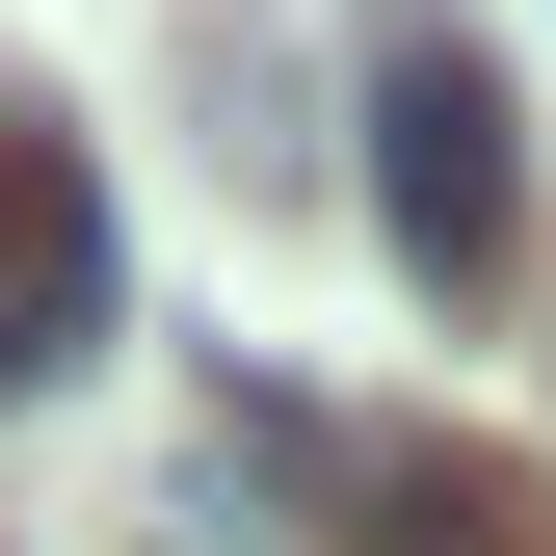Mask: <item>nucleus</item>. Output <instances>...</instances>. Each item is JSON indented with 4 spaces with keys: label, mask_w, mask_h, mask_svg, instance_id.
I'll return each mask as SVG.
<instances>
[{
    "label": "nucleus",
    "mask_w": 556,
    "mask_h": 556,
    "mask_svg": "<svg viewBox=\"0 0 556 556\" xmlns=\"http://www.w3.org/2000/svg\"><path fill=\"white\" fill-rule=\"evenodd\" d=\"M371 556H556V477L530 451H344Z\"/></svg>",
    "instance_id": "7ed1b4c3"
},
{
    "label": "nucleus",
    "mask_w": 556,
    "mask_h": 556,
    "mask_svg": "<svg viewBox=\"0 0 556 556\" xmlns=\"http://www.w3.org/2000/svg\"><path fill=\"white\" fill-rule=\"evenodd\" d=\"M106 344V186H80V132H0V397H53Z\"/></svg>",
    "instance_id": "f03ea898"
},
{
    "label": "nucleus",
    "mask_w": 556,
    "mask_h": 556,
    "mask_svg": "<svg viewBox=\"0 0 556 556\" xmlns=\"http://www.w3.org/2000/svg\"><path fill=\"white\" fill-rule=\"evenodd\" d=\"M371 239L425 265V292H504V239H530V106H504V53H477L451 0L371 27Z\"/></svg>",
    "instance_id": "f257e3e1"
}]
</instances>
